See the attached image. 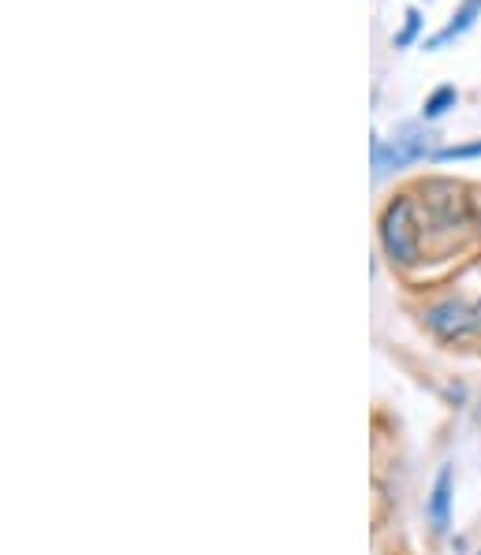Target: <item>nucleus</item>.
Masks as SVG:
<instances>
[{
    "label": "nucleus",
    "mask_w": 481,
    "mask_h": 555,
    "mask_svg": "<svg viewBox=\"0 0 481 555\" xmlns=\"http://www.w3.org/2000/svg\"><path fill=\"white\" fill-rule=\"evenodd\" d=\"M470 157H481V142H470V146H452V149H437V161H470Z\"/></svg>",
    "instance_id": "9"
},
{
    "label": "nucleus",
    "mask_w": 481,
    "mask_h": 555,
    "mask_svg": "<svg viewBox=\"0 0 481 555\" xmlns=\"http://www.w3.org/2000/svg\"><path fill=\"white\" fill-rule=\"evenodd\" d=\"M429 149H433V135L422 131L418 123H403L399 135L385 146V138H373V168H377V179L392 172V168H403V164L422 161Z\"/></svg>",
    "instance_id": "3"
},
{
    "label": "nucleus",
    "mask_w": 481,
    "mask_h": 555,
    "mask_svg": "<svg viewBox=\"0 0 481 555\" xmlns=\"http://www.w3.org/2000/svg\"><path fill=\"white\" fill-rule=\"evenodd\" d=\"M448 515H452V466H444L433 485V500H429V522L437 533L448 529Z\"/></svg>",
    "instance_id": "6"
},
{
    "label": "nucleus",
    "mask_w": 481,
    "mask_h": 555,
    "mask_svg": "<svg viewBox=\"0 0 481 555\" xmlns=\"http://www.w3.org/2000/svg\"><path fill=\"white\" fill-rule=\"evenodd\" d=\"M478 15H481V0H463V4L455 8L452 19H448V23L426 41V49H444V45H452L455 38H463V34L478 23Z\"/></svg>",
    "instance_id": "5"
},
{
    "label": "nucleus",
    "mask_w": 481,
    "mask_h": 555,
    "mask_svg": "<svg viewBox=\"0 0 481 555\" xmlns=\"http://www.w3.org/2000/svg\"><path fill=\"white\" fill-rule=\"evenodd\" d=\"M426 325L440 339H467L481 328V310L463 298H452V302H440V306L426 310Z\"/></svg>",
    "instance_id": "4"
},
{
    "label": "nucleus",
    "mask_w": 481,
    "mask_h": 555,
    "mask_svg": "<svg viewBox=\"0 0 481 555\" xmlns=\"http://www.w3.org/2000/svg\"><path fill=\"white\" fill-rule=\"evenodd\" d=\"M403 19H407V23H403V30L396 34V49H411L414 38L422 34V12H418V8H407Z\"/></svg>",
    "instance_id": "8"
},
{
    "label": "nucleus",
    "mask_w": 481,
    "mask_h": 555,
    "mask_svg": "<svg viewBox=\"0 0 481 555\" xmlns=\"http://www.w3.org/2000/svg\"><path fill=\"white\" fill-rule=\"evenodd\" d=\"M455 101H459L455 86H437V90L426 97V109H422V116H426V120H440L448 109H455Z\"/></svg>",
    "instance_id": "7"
},
{
    "label": "nucleus",
    "mask_w": 481,
    "mask_h": 555,
    "mask_svg": "<svg viewBox=\"0 0 481 555\" xmlns=\"http://www.w3.org/2000/svg\"><path fill=\"white\" fill-rule=\"evenodd\" d=\"M381 246L396 265H414L422 258V217L414 194H396L381 213Z\"/></svg>",
    "instance_id": "1"
},
{
    "label": "nucleus",
    "mask_w": 481,
    "mask_h": 555,
    "mask_svg": "<svg viewBox=\"0 0 481 555\" xmlns=\"http://www.w3.org/2000/svg\"><path fill=\"white\" fill-rule=\"evenodd\" d=\"M422 198H426V213L440 235H455V231L470 228L467 190L459 187V183H452V179H429L426 187H422Z\"/></svg>",
    "instance_id": "2"
}]
</instances>
